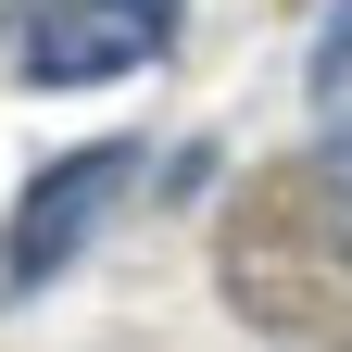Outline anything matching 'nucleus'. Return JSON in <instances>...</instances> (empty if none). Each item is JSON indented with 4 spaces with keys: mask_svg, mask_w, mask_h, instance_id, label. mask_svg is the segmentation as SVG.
I'll list each match as a JSON object with an SVG mask.
<instances>
[{
    "mask_svg": "<svg viewBox=\"0 0 352 352\" xmlns=\"http://www.w3.org/2000/svg\"><path fill=\"white\" fill-rule=\"evenodd\" d=\"M352 76V0H340V13H327V38H315V88H340Z\"/></svg>",
    "mask_w": 352,
    "mask_h": 352,
    "instance_id": "nucleus-4",
    "label": "nucleus"
},
{
    "mask_svg": "<svg viewBox=\"0 0 352 352\" xmlns=\"http://www.w3.org/2000/svg\"><path fill=\"white\" fill-rule=\"evenodd\" d=\"M227 289L277 352H352V126L264 176L227 227Z\"/></svg>",
    "mask_w": 352,
    "mask_h": 352,
    "instance_id": "nucleus-1",
    "label": "nucleus"
},
{
    "mask_svg": "<svg viewBox=\"0 0 352 352\" xmlns=\"http://www.w3.org/2000/svg\"><path fill=\"white\" fill-rule=\"evenodd\" d=\"M126 176H139V151H76V164H51V176H38V189H25V214H13V239H0V277H51V264H76V239L88 227H101V201L126 189Z\"/></svg>",
    "mask_w": 352,
    "mask_h": 352,
    "instance_id": "nucleus-3",
    "label": "nucleus"
},
{
    "mask_svg": "<svg viewBox=\"0 0 352 352\" xmlns=\"http://www.w3.org/2000/svg\"><path fill=\"white\" fill-rule=\"evenodd\" d=\"M176 38V0H13V63L38 88H101Z\"/></svg>",
    "mask_w": 352,
    "mask_h": 352,
    "instance_id": "nucleus-2",
    "label": "nucleus"
}]
</instances>
